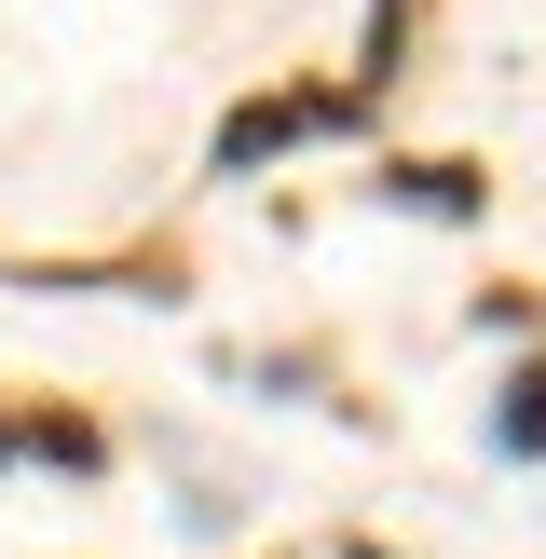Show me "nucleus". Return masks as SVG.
Returning <instances> with one entry per match:
<instances>
[{
	"label": "nucleus",
	"instance_id": "nucleus-1",
	"mask_svg": "<svg viewBox=\"0 0 546 559\" xmlns=\"http://www.w3.org/2000/svg\"><path fill=\"white\" fill-rule=\"evenodd\" d=\"M506 437H519V451H546V369L519 382V409H506Z\"/></svg>",
	"mask_w": 546,
	"mask_h": 559
}]
</instances>
